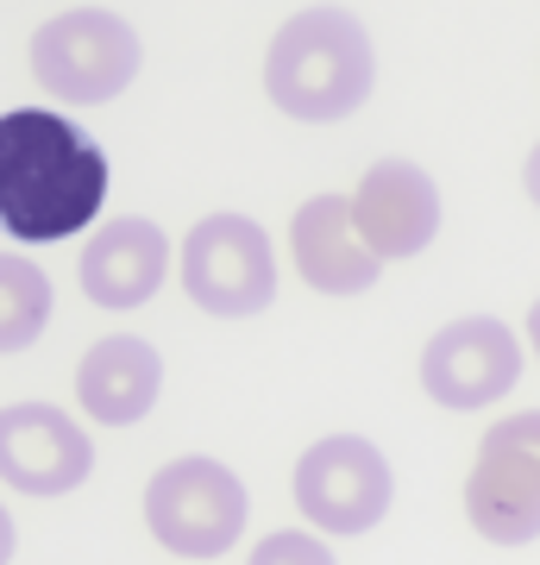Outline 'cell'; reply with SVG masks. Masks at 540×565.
I'll use <instances>...</instances> for the list:
<instances>
[{
	"label": "cell",
	"mask_w": 540,
	"mask_h": 565,
	"mask_svg": "<svg viewBox=\"0 0 540 565\" xmlns=\"http://www.w3.org/2000/svg\"><path fill=\"white\" fill-rule=\"evenodd\" d=\"M107 202V151L51 107L0 114V226L20 245H57Z\"/></svg>",
	"instance_id": "1"
},
{
	"label": "cell",
	"mask_w": 540,
	"mask_h": 565,
	"mask_svg": "<svg viewBox=\"0 0 540 565\" xmlns=\"http://www.w3.org/2000/svg\"><path fill=\"white\" fill-rule=\"evenodd\" d=\"M378 88V51L364 20L346 7H301L271 32L264 51V95L277 114L301 126H333L359 114Z\"/></svg>",
	"instance_id": "2"
},
{
	"label": "cell",
	"mask_w": 540,
	"mask_h": 565,
	"mask_svg": "<svg viewBox=\"0 0 540 565\" xmlns=\"http://www.w3.org/2000/svg\"><path fill=\"white\" fill-rule=\"evenodd\" d=\"M245 522H252V497L240 471L208 452L170 459L145 484V527L177 559H221L226 546H240Z\"/></svg>",
	"instance_id": "3"
},
{
	"label": "cell",
	"mask_w": 540,
	"mask_h": 565,
	"mask_svg": "<svg viewBox=\"0 0 540 565\" xmlns=\"http://www.w3.org/2000/svg\"><path fill=\"white\" fill-rule=\"evenodd\" d=\"M139 63H145L139 32L107 7H70V13H57L32 32V76H39L44 95H57L70 107H100L126 95Z\"/></svg>",
	"instance_id": "4"
},
{
	"label": "cell",
	"mask_w": 540,
	"mask_h": 565,
	"mask_svg": "<svg viewBox=\"0 0 540 565\" xmlns=\"http://www.w3.org/2000/svg\"><path fill=\"white\" fill-rule=\"evenodd\" d=\"M182 289L214 321H252L277 302V252L271 233L245 214H208L182 239Z\"/></svg>",
	"instance_id": "5"
},
{
	"label": "cell",
	"mask_w": 540,
	"mask_h": 565,
	"mask_svg": "<svg viewBox=\"0 0 540 565\" xmlns=\"http://www.w3.org/2000/svg\"><path fill=\"white\" fill-rule=\"evenodd\" d=\"M465 515L490 546L540 541V408L484 427L465 478Z\"/></svg>",
	"instance_id": "6"
},
{
	"label": "cell",
	"mask_w": 540,
	"mask_h": 565,
	"mask_svg": "<svg viewBox=\"0 0 540 565\" xmlns=\"http://www.w3.org/2000/svg\"><path fill=\"white\" fill-rule=\"evenodd\" d=\"M396 503V471L378 440L364 434H327L296 459V509L315 534H371Z\"/></svg>",
	"instance_id": "7"
},
{
	"label": "cell",
	"mask_w": 540,
	"mask_h": 565,
	"mask_svg": "<svg viewBox=\"0 0 540 565\" xmlns=\"http://www.w3.org/2000/svg\"><path fill=\"white\" fill-rule=\"evenodd\" d=\"M516 384H521V340L497 315L446 321L421 345V390L453 415H478V408L502 403Z\"/></svg>",
	"instance_id": "8"
},
{
	"label": "cell",
	"mask_w": 540,
	"mask_h": 565,
	"mask_svg": "<svg viewBox=\"0 0 540 565\" xmlns=\"http://www.w3.org/2000/svg\"><path fill=\"white\" fill-rule=\"evenodd\" d=\"M95 471L88 427L70 422L57 403H7L0 408V484L20 497H70Z\"/></svg>",
	"instance_id": "9"
},
{
	"label": "cell",
	"mask_w": 540,
	"mask_h": 565,
	"mask_svg": "<svg viewBox=\"0 0 540 565\" xmlns=\"http://www.w3.org/2000/svg\"><path fill=\"white\" fill-rule=\"evenodd\" d=\"M352 233L378 264L390 258H421L434 233H441V182L409 158H383L359 177V189L346 195Z\"/></svg>",
	"instance_id": "10"
},
{
	"label": "cell",
	"mask_w": 540,
	"mask_h": 565,
	"mask_svg": "<svg viewBox=\"0 0 540 565\" xmlns=\"http://www.w3.org/2000/svg\"><path fill=\"white\" fill-rule=\"evenodd\" d=\"M76 277H82V296L107 315H133L145 308L151 296L163 289L170 277V239H163L158 221H139V214H120L88 233L76 258Z\"/></svg>",
	"instance_id": "11"
},
{
	"label": "cell",
	"mask_w": 540,
	"mask_h": 565,
	"mask_svg": "<svg viewBox=\"0 0 540 565\" xmlns=\"http://www.w3.org/2000/svg\"><path fill=\"white\" fill-rule=\"evenodd\" d=\"M163 396V352L139 333H107L76 364V403L100 427L145 422Z\"/></svg>",
	"instance_id": "12"
},
{
	"label": "cell",
	"mask_w": 540,
	"mask_h": 565,
	"mask_svg": "<svg viewBox=\"0 0 540 565\" xmlns=\"http://www.w3.org/2000/svg\"><path fill=\"white\" fill-rule=\"evenodd\" d=\"M289 258H296L301 282L320 296H364L383 277V264L371 258L352 233L346 195H308L289 221Z\"/></svg>",
	"instance_id": "13"
},
{
	"label": "cell",
	"mask_w": 540,
	"mask_h": 565,
	"mask_svg": "<svg viewBox=\"0 0 540 565\" xmlns=\"http://www.w3.org/2000/svg\"><path fill=\"white\" fill-rule=\"evenodd\" d=\"M51 321V277L25 252H0V352L39 345Z\"/></svg>",
	"instance_id": "14"
},
{
	"label": "cell",
	"mask_w": 540,
	"mask_h": 565,
	"mask_svg": "<svg viewBox=\"0 0 540 565\" xmlns=\"http://www.w3.org/2000/svg\"><path fill=\"white\" fill-rule=\"evenodd\" d=\"M245 565H340V559H333V546L320 541L315 527H277L271 541L252 546Z\"/></svg>",
	"instance_id": "15"
},
{
	"label": "cell",
	"mask_w": 540,
	"mask_h": 565,
	"mask_svg": "<svg viewBox=\"0 0 540 565\" xmlns=\"http://www.w3.org/2000/svg\"><path fill=\"white\" fill-rule=\"evenodd\" d=\"M13 546H20V527H13V515L0 503V565H13Z\"/></svg>",
	"instance_id": "16"
},
{
	"label": "cell",
	"mask_w": 540,
	"mask_h": 565,
	"mask_svg": "<svg viewBox=\"0 0 540 565\" xmlns=\"http://www.w3.org/2000/svg\"><path fill=\"white\" fill-rule=\"evenodd\" d=\"M521 189H528V202L540 207V145L528 151V163H521Z\"/></svg>",
	"instance_id": "17"
},
{
	"label": "cell",
	"mask_w": 540,
	"mask_h": 565,
	"mask_svg": "<svg viewBox=\"0 0 540 565\" xmlns=\"http://www.w3.org/2000/svg\"><path fill=\"white\" fill-rule=\"evenodd\" d=\"M528 345H534V359H540V302L528 308Z\"/></svg>",
	"instance_id": "18"
}]
</instances>
